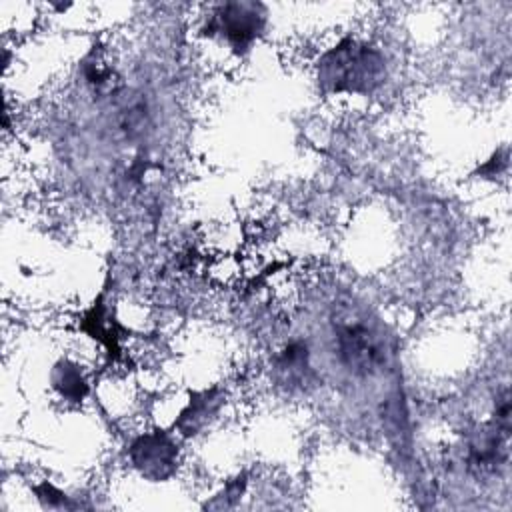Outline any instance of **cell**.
I'll use <instances>...</instances> for the list:
<instances>
[{"mask_svg": "<svg viewBox=\"0 0 512 512\" xmlns=\"http://www.w3.org/2000/svg\"><path fill=\"white\" fill-rule=\"evenodd\" d=\"M36 498L44 508H76V504L70 502V496H66L60 488H56L52 482L44 480L34 486Z\"/></svg>", "mask_w": 512, "mask_h": 512, "instance_id": "ba28073f", "label": "cell"}, {"mask_svg": "<svg viewBox=\"0 0 512 512\" xmlns=\"http://www.w3.org/2000/svg\"><path fill=\"white\" fill-rule=\"evenodd\" d=\"M384 78V54L376 46L350 36L328 48L316 64V80L326 94L368 96L382 86Z\"/></svg>", "mask_w": 512, "mask_h": 512, "instance_id": "6da1fadb", "label": "cell"}, {"mask_svg": "<svg viewBox=\"0 0 512 512\" xmlns=\"http://www.w3.org/2000/svg\"><path fill=\"white\" fill-rule=\"evenodd\" d=\"M266 26V8L258 2H226L218 6L204 26V34L222 36L234 52L244 54Z\"/></svg>", "mask_w": 512, "mask_h": 512, "instance_id": "3957f363", "label": "cell"}, {"mask_svg": "<svg viewBox=\"0 0 512 512\" xmlns=\"http://www.w3.org/2000/svg\"><path fill=\"white\" fill-rule=\"evenodd\" d=\"M220 404H222V396L216 386L210 390L206 388L190 394L188 404L180 410L178 418L174 420V428H178L184 436L198 434L216 416Z\"/></svg>", "mask_w": 512, "mask_h": 512, "instance_id": "5b68a950", "label": "cell"}, {"mask_svg": "<svg viewBox=\"0 0 512 512\" xmlns=\"http://www.w3.org/2000/svg\"><path fill=\"white\" fill-rule=\"evenodd\" d=\"M132 466L148 480H168L178 466V444L168 430H150L130 444Z\"/></svg>", "mask_w": 512, "mask_h": 512, "instance_id": "277c9868", "label": "cell"}, {"mask_svg": "<svg viewBox=\"0 0 512 512\" xmlns=\"http://www.w3.org/2000/svg\"><path fill=\"white\" fill-rule=\"evenodd\" d=\"M82 330L90 338L102 342L108 348V354H118V324L110 320L104 292H100L94 304L84 312Z\"/></svg>", "mask_w": 512, "mask_h": 512, "instance_id": "8992f818", "label": "cell"}, {"mask_svg": "<svg viewBox=\"0 0 512 512\" xmlns=\"http://www.w3.org/2000/svg\"><path fill=\"white\" fill-rule=\"evenodd\" d=\"M506 164H508V156H506V154H504L502 158H500L498 154H494L486 164H482V166L478 168L476 174H482V176H496V174H500V172L506 168Z\"/></svg>", "mask_w": 512, "mask_h": 512, "instance_id": "9c48e42d", "label": "cell"}, {"mask_svg": "<svg viewBox=\"0 0 512 512\" xmlns=\"http://www.w3.org/2000/svg\"><path fill=\"white\" fill-rule=\"evenodd\" d=\"M50 382L54 390L68 402H82L88 394V382L84 378L82 366L72 360H60L54 364Z\"/></svg>", "mask_w": 512, "mask_h": 512, "instance_id": "52a82bcc", "label": "cell"}, {"mask_svg": "<svg viewBox=\"0 0 512 512\" xmlns=\"http://www.w3.org/2000/svg\"><path fill=\"white\" fill-rule=\"evenodd\" d=\"M336 350L340 362L356 376H372L386 364L382 336L362 320H346L336 326Z\"/></svg>", "mask_w": 512, "mask_h": 512, "instance_id": "7a4b0ae2", "label": "cell"}]
</instances>
